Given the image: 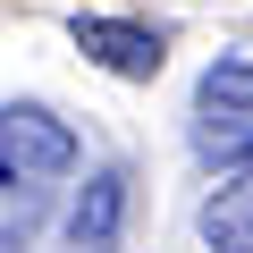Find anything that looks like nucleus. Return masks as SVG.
<instances>
[{
  "label": "nucleus",
  "mask_w": 253,
  "mask_h": 253,
  "mask_svg": "<svg viewBox=\"0 0 253 253\" xmlns=\"http://www.w3.org/2000/svg\"><path fill=\"white\" fill-rule=\"evenodd\" d=\"M0 161H9V177H68L76 169V135H68V118L17 101V110H0Z\"/></svg>",
  "instance_id": "f257e3e1"
},
{
  "label": "nucleus",
  "mask_w": 253,
  "mask_h": 253,
  "mask_svg": "<svg viewBox=\"0 0 253 253\" xmlns=\"http://www.w3.org/2000/svg\"><path fill=\"white\" fill-rule=\"evenodd\" d=\"M68 34H76V51H84L93 68H110V76H126V84H152L161 59H169L152 26H126V17H76Z\"/></svg>",
  "instance_id": "f03ea898"
},
{
  "label": "nucleus",
  "mask_w": 253,
  "mask_h": 253,
  "mask_svg": "<svg viewBox=\"0 0 253 253\" xmlns=\"http://www.w3.org/2000/svg\"><path fill=\"white\" fill-rule=\"evenodd\" d=\"M203 236H211L219 253H253V152H245V169L203 203Z\"/></svg>",
  "instance_id": "7ed1b4c3"
},
{
  "label": "nucleus",
  "mask_w": 253,
  "mask_h": 253,
  "mask_svg": "<svg viewBox=\"0 0 253 253\" xmlns=\"http://www.w3.org/2000/svg\"><path fill=\"white\" fill-rule=\"evenodd\" d=\"M118 219H126V177H93V186L76 194V211H68V236H76L84 253H110V245H118Z\"/></svg>",
  "instance_id": "20e7f679"
},
{
  "label": "nucleus",
  "mask_w": 253,
  "mask_h": 253,
  "mask_svg": "<svg viewBox=\"0 0 253 253\" xmlns=\"http://www.w3.org/2000/svg\"><path fill=\"white\" fill-rule=\"evenodd\" d=\"M203 110L253 118V59H211V68H203Z\"/></svg>",
  "instance_id": "39448f33"
},
{
  "label": "nucleus",
  "mask_w": 253,
  "mask_h": 253,
  "mask_svg": "<svg viewBox=\"0 0 253 253\" xmlns=\"http://www.w3.org/2000/svg\"><path fill=\"white\" fill-rule=\"evenodd\" d=\"M0 186H17V177H9V161H0Z\"/></svg>",
  "instance_id": "423d86ee"
},
{
  "label": "nucleus",
  "mask_w": 253,
  "mask_h": 253,
  "mask_svg": "<svg viewBox=\"0 0 253 253\" xmlns=\"http://www.w3.org/2000/svg\"><path fill=\"white\" fill-rule=\"evenodd\" d=\"M0 253H17V245H9V228H0Z\"/></svg>",
  "instance_id": "0eeeda50"
}]
</instances>
